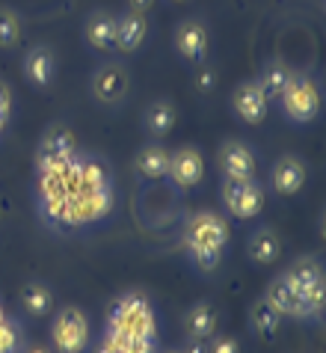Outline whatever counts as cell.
<instances>
[{
	"instance_id": "cell-1",
	"label": "cell",
	"mask_w": 326,
	"mask_h": 353,
	"mask_svg": "<svg viewBox=\"0 0 326 353\" xmlns=\"http://www.w3.org/2000/svg\"><path fill=\"white\" fill-rule=\"evenodd\" d=\"M110 330H122L128 336H154V318L148 312V303L136 294H128L113 306Z\"/></svg>"
},
{
	"instance_id": "cell-2",
	"label": "cell",
	"mask_w": 326,
	"mask_h": 353,
	"mask_svg": "<svg viewBox=\"0 0 326 353\" xmlns=\"http://www.w3.org/2000/svg\"><path fill=\"white\" fill-rule=\"evenodd\" d=\"M282 104H285V113H288L294 122H309L312 116L320 110L318 86L312 81H305V77H294L291 86L282 95Z\"/></svg>"
},
{
	"instance_id": "cell-3",
	"label": "cell",
	"mask_w": 326,
	"mask_h": 353,
	"mask_svg": "<svg viewBox=\"0 0 326 353\" xmlns=\"http://www.w3.org/2000/svg\"><path fill=\"white\" fill-rule=\"evenodd\" d=\"M223 199L229 205V211L234 217H255L264 205V193L258 184H252V179L237 181V179H225L223 184Z\"/></svg>"
},
{
	"instance_id": "cell-4",
	"label": "cell",
	"mask_w": 326,
	"mask_h": 353,
	"mask_svg": "<svg viewBox=\"0 0 326 353\" xmlns=\"http://www.w3.org/2000/svg\"><path fill=\"white\" fill-rule=\"evenodd\" d=\"M229 241V225H225L216 214H196L187 225V247H211L223 250Z\"/></svg>"
},
{
	"instance_id": "cell-5",
	"label": "cell",
	"mask_w": 326,
	"mask_h": 353,
	"mask_svg": "<svg viewBox=\"0 0 326 353\" xmlns=\"http://www.w3.org/2000/svg\"><path fill=\"white\" fill-rule=\"evenodd\" d=\"M54 341L63 353H81L86 347V318L81 309H63L54 323Z\"/></svg>"
},
{
	"instance_id": "cell-6",
	"label": "cell",
	"mask_w": 326,
	"mask_h": 353,
	"mask_svg": "<svg viewBox=\"0 0 326 353\" xmlns=\"http://www.w3.org/2000/svg\"><path fill=\"white\" fill-rule=\"evenodd\" d=\"M74 154V137L68 134L65 128H54L51 134L42 140V145H39V172L42 170H51V166H59L65 163L68 158Z\"/></svg>"
},
{
	"instance_id": "cell-7",
	"label": "cell",
	"mask_w": 326,
	"mask_h": 353,
	"mask_svg": "<svg viewBox=\"0 0 326 353\" xmlns=\"http://www.w3.org/2000/svg\"><path fill=\"white\" fill-rule=\"evenodd\" d=\"M220 166H223L225 179L246 181V179H252V175H255V158H252V152L246 149L243 143H237V140H229V143L223 145Z\"/></svg>"
},
{
	"instance_id": "cell-8",
	"label": "cell",
	"mask_w": 326,
	"mask_h": 353,
	"mask_svg": "<svg viewBox=\"0 0 326 353\" xmlns=\"http://www.w3.org/2000/svg\"><path fill=\"white\" fill-rule=\"evenodd\" d=\"M170 175L178 188H193L202 181V154L196 149H181L170 154Z\"/></svg>"
},
{
	"instance_id": "cell-9",
	"label": "cell",
	"mask_w": 326,
	"mask_h": 353,
	"mask_svg": "<svg viewBox=\"0 0 326 353\" xmlns=\"http://www.w3.org/2000/svg\"><path fill=\"white\" fill-rule=\"evenodd\" d=\"M175 48L178 54L187 57L193 63H202L205 54H207V33H205V24L199 21H184L175 33Z\"/></svg>"
},
{
	"instance_id": "cell-10",
	"label": "cell",
	"mask_w": 326,
	"mask_h": 353,
	"mask_svg": "<svg viewBox=\"0 0 326 353\" xmlns=\"http://www.w3.org/2000/svg\"><path fill=\"white\" fill-rule=\"evenodd\" d=\"M234 110L243 122L249 125H258L267 113V98L258 90V83H243L234 90Z\"/></svg>"
},
{
	"instance_id": "cell-11",
	"label": "cell",
	"mask_w": 326,
	"mask_h": 353,
	"mask_svg": "<svg viewBox=\"0 0 326 353\" xmlns=\"http://www.w3.org/2000/svg\"><path fill=\"white\" fill-rule=\"evenodd\" d=\"M92 90L98 95V101H104V104L122 101L125 92H128V74H125V68H119V65L101 68V72L95 74V81H92Z\"/></svg>"
},
{
	"instance_id": "cell-12",
	"label": "cell",
	"mask_w": 326,
	"mask_h": 353,
	"mask_svg": "<svg viewBox=\"0 0 326 353\" xmlns=\"http://www.w3.org/2000/svg\"><path fill=\"white\" fill-rule=\"evenodd\" d=\"M267 303L279 312V315H294V318H309V309H305V300L291 288L288 279H276L267 294Z\"/></svg>"
},
{
	"instance_id": "cell-13",
	"label": "cell",
	"mask_w": 326,
	"mask_h": 353,
	"mask_svg": "<svg viewBox=\"0 0 326 353\" xmlns=\"http://www.w3.org/2000/svg\"><path fill=\"white\" fill-rule=\"evenodd\" d=\"M285 279H288V282H291V288H294L296 294H303V297H305V294H318V291H323V270H320V264H318V261H312V259L296 261Z\"/></svg>"
},
{
	"instance_id": "cell-14",
	"label": "cell",
	"mask_w": 326,
	"mask_h": 353,
	"mask_svg": "<svg viewBox=\"0 0 326 353\" xmlns=\"http://www.w3.org/2000/svg\"><path fill=\"white\" fill-rule=\"evenodd\" d=\"M273 184H276V190H279L282 196H291L296 190H303V184H305V166H303V161L282 158L279 163H276V170H273Z\"/></svg>"
},
{
	"instance_id": "cell-15",
	"label": "cell",
	"mask_w": 326,
	"mask_h": 353,
	"mask_svg": "<svg viewBox=\"0 0 326 353\" xmlns=\"http://www.w3.org/2000/svg\"><path fill=\"white\" fill-rule=\"evenodd\" d=\"M145 39V18L140 12H128L116 18V48L122 51H136Z\"/></svg>"
},
{
	"instance_id": "cell-16",
	"label": "cell",
	"mask_w": 326,
	"mask_h": 353,
	"mask_svg": "<svg viewBox=\"0 0 326 353\" xmlns=\"http://www.w3.org/2000/svg\"><path fill=\"white\" fill-rule=\"evenodd\" d=\"M24 72H27V81L36 83V86L51 83V77H54V54H51V48H45V45L33 48V51L27 54V60H24Z\"/></svg>"
},
{
	"instance_id": "cell-17",
	"label": "cell",
	"mask_w": 326,
	"mask_h": 353,
	"mask_svg": "<svg viewBox=\"0 0 326 353\" xmlns=\"http://www.w3.org/2000/svg\"><path fill=\"white\" fill-rule=\"evenodd\" d=\"M86 39L92 42V48H98V51H110L116 45V18L110 12L92 15L86 24Z\"/></svg>"
},
{
	"instance_id": "cell-18",
	"label": "cell",
	"mask_w": 326,
	"mask_h": 353,
	"mask_svg": "<svg viewBox=\"0 0 326 353\" xmlns=\"http://www.w3.org/2000/svg\"><path fill=\"white\" fill-rule=\"evenodd\" d=\"M291 81H294V72H288V65L270 63L264 68L261 81H258V90L264 92V98H282L285 90L291 86Z\"/></svg>"
},
{
	"instance_id": "cell-19",
	"label": "cell",
	"mask_w": 326,
	"mask_h": 353,
	"mask_svg": "<svg viewBox=\"0 0 326 353\" xmlns=\"http://www.w3.org/2000/svg\"><path fill=\"white\" fill-rule=\"evenodd\" d=\"M279 252H282V243L279 238H276L273 232H255L252 234V241H249V256L258 261V264H273L276 259H279Z\"/></svg>"
},
{
	"instance_id": "cell-20",
	"label": "cell",
	"mask_w": 326,
	"mask_h": 353,
	"mask_svg": "<svg viewBox=\"0 0 326 353\" xmlns=\"http://www.w3.org/2000/svg\"><path fill=\"white\" fill-rule=\"evenodd\" d=\"M136 166H140L145 179H163V175H170V154L161 145H148V149H143Z\"/></svg>"
},
{
	"instance_id": "cell-21",
	"label": "cell",
	"mask_w": 326,
	"mask_h": 353,
	"mask_svg": "<svg viewBox=\"0 0 326 353\" xmlns=\"http://www.w3.org/2000/svg\"><path fill=\"white\" fill-rule=\"evenodd\" d=\"M172 125H175V107H172L170 101H154L152 107H148V113H145V128L152 131L154 137L170 134Z\"/></svg>"
},
{
	"instance_id": "cell-22",
	"label": "cell",
	"mask_w": 326,
	"mask_h": 353,
	"mask_svg": "<svg viewBox=\"0 0 326 353\" xmlns=\"http://www.w3.org/2000/svg\"><path fill=\"white\" fill-rule=\"evenodd\" d=\"M216 327V315H214V309L211 306H196L190 309V315H187V332H190L193 339H205V336H211Z\"/></svg>"
},
{
	"instance_id": "cell-23",
	"label": "cell",
	"mask_w": 326,
	"mask_h": 353,
	"mask_svg": "<svg viewBox=\"0 0 326 353\" xmlns=\"http://www.w3.org/2000/svg\"><path fill=\"white\" fill-rule=\"evenodd\" d=\"M21 303H24V309L30 312V315L42 318V315H48V309H51V291L33 282V285H27L21 291Z\"/></svg>"
},
{
	"instance_id": "cell-24",
	"label": "cell",
	"mask_w": 326,
	"mask_h": 353,
	"mask_svg": "<svg viewBox=\"0 0 326 353\" xmlns=\"http://www.w3.org/2000/svg\"><path fill=\"white\" fill-rule=\"evenodd\" d=\"M279 312H276L270 303L261 300V303H255V309H252V321H255V327H258L261 336H273L276 330H279Z\"/></svg>"
},
{
	"instance_id": "cell-25",
	"label": "cell",
	"mask_w": 326,
	"mask_h": 353,
	"mask_svg": "<svg viewBox=\"0 0 326 353\" xmlns=\"http://www.w3.org/2000/svg\"><path fill=\"white\" fill-rule=\"evenodd\" d=\"M21 39V21L15 12L0 9V48H12Z\"/></svg>"
},
{
	"instance_id": "cell-26",
	"label": "cell",
	"mask_w": 326,
	"mask_h": 353,
	"mask_svg": "<svg viewBox=\"0 0 326 353\" xmlns=\"http://www.w3.org/2000/svg\"><path fill=\"white\" fill-rule=\"evenodd\" d=\"M187 250H190L193 261L199 264L202 270H214L216 264H220V252L223 250H211V247H187Z\"/></svg>"
},
{
	"instance_id": "cell-27",
	"label": "cell",
	"mask_w": 326,
	"mask_h": 353,
	"mask_svg": "<svg viewBox=\"0 0 326 353\" xmlns=\"http://www.w3.org/2000/svg\"><path fill=\"white\" fill-rule=\"evenodd\" d=\"M15 347H18L15 327L6 318H0V353H15Z\"/></svg>"
},
{
	"instance_id": "cell-28",
	"label": "cell",
	"mask_w": 326,
	"mask_h": 353,
	"mask_svg": "<svg viewBox=\"0 0 326 353\" xmlns=\"http://www.w3.org/2000/svg\"><path fill=\"white\" fill-rule=\"evenodd\" d=\"M122 353H154V336H131Z\"/></svg>"
},
{
	"instance_id": "cell-29",
	"label": "cell",
	"mask_w": 326,
	"mask_h": 353,
	"mask_svg": "<svg viewBox=\"0 0 326 353\" xmlns=\"http://www.w3.org/2000/svg\"><path fill=\"white\" fill-rule=\"evenodd\" d=\"M211 353H241V347H237V341L232 336H220V339H214Z\"/></svg>"
},
{
	"instance_id": "cell-30",
	"label": "cell",
	"mask_w": 326,
	"mask_h": 353,
	"mask_svg": "<svg viewBox=\"0 0 326 353\" xmlns=\"http://www.w3.org/2000/svg\"><path fill=\"white\" fill-rule=\"evenodd\" d=\"M9 110H12V92L6 83H0V122L9 119Z\"/></svg>"
},
{
	"instance_id": "cell-31",
	"label": "cell",
	"mask_w": 326,
	"mask_h": 353,
	"mask_svg": "<svg viewBox=\"0 0 326 353\" xmlns=\"http://www.w3.org/2000/svg\"><path fill=\"white\" fill-rule=\"evenodd\" d=\"M196 86H199L202 92H211V86H214V72H211V68L199 72V77H196Z\"/></svg>"
},
{
	"instance_id": "cell-32",
	"label": "cell",
	"mask_w": 326,
	"mask_h": 353,
	"mask_svg": "<svg viewBox=\"0 0 326 353\" xmlns=\"http://www.w3.org/2000/svg\"><path fill=\"white\" fill-rule=\"evenodd\" d=\"M128 3H131V12H148V9L154 6V0H128Z\"/></svg>"
},
{
	"instance_id": "cell-33",
	"label": "cell",
	"mask_w": 326,
	"mask_h": 353,
	"mask_svg": "<svg viewBox=\"0 0 326 353\" xmlns=\"http://www.w3.org/2000/svg\"><path fill=\"white\" fill-rule=\"evenodd\" d=\"M187 353H207V350H205L202 345H193V347H190V350H187Z\"/></svg>"
},
{
	"instance_id": "cell-34",
	"label": "cell",
	"mask_w": 326,
	"mask_h": 353,
	"mask_svg": "<svg viewBox=\"0 0 326 353\" xmlns=\"http://www.w3.org/2000/svg\"><path fill=\"white\" fill-rule=\"evenodd\" d=\"M98 353H116L110 345H101V347H98Z\"/></svg>"
},
{
	"instance_id": "cell-35",
	"label": "cell",
	"mask_w": 326,
	"mask_h": 353,
	"mask_svg": "<svg viewBox=\"0 0 326 353\" xmlns=\"http://www.w3.org/2000/svg\"><path fill=\"white\" fill-rule=\"evenodd\" d=\"M30 353H48L45 347H36V350H30Z\"/></svg>"
},
{
	"instance_id": "cell-36",
	"label": "cell",
	"mask_w": 326,
	"mask_h": 353,
	"mask_svg": "<svg viewBox=\"0 0 326 353\" xmlns=\"http://www.w3.org/2000/svg\"><path fill=\"white\" fill-rule=\"evenodd\" d=\"M175 3H184V0H175Z\"/></svg>"
},
{
	"instance_id": "cell-37",
	"label": "cell",
	"mask_w": 326,
	"mask_h": 353,
	"mask_svg": "<svg viewBox=\"0 0 326 353\" xmlns=\"http://www.w3.org/2000/svg\"><path fill=\"white\" fill-rule=\"evenodd\" d=\"M0 128H3V122H0Z\"/></svg>"
}]
</instances>
